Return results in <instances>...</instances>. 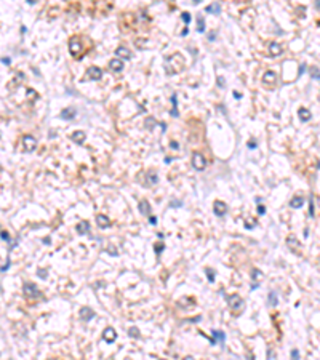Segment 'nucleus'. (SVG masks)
Returning <instances> with one entry per match:
<instances>
[{
	"label": "nucleus",
	"mask_w": 320,
	"mask_h": 360,
	"mask_svg": "<svg viewBox=\"0 0 320 360\" xmlns=\"http://www.w3.org/2000/svg\"><path fill=\"white\" fill-rule=\"evenodd\" d=\"M22 80H24V74L22 72H18V75H16V78H15V82H11V83H8V87L11 88L13 85H18V83H21Z\"/></svg>",
	"instance_id": "nucleus-29"
},
{
	"label": "nucleus",
	"mask_w": 320,
	"mask_h": 360,
	"mask_svg": "<svg viewBox=\"0 0 320 360\" xmlns=\"http://www.w3.org/2000/svg\"><path fill=\"white\" fill-rule=\"evenodd\" d=\"M291 357H293V358H298V357H299V352L296 351V349H295V351H291Z\"/></svg>",
	"instance_id": "nucleus-40"
},
{
	"label": "nucleus",
	"mask_w": 320,
	"mask_h": 360,
	"mask_svg": "<svg viewBox=\"0 0 320 360\" xmlns=\"http://www.w3.org/2000/svg\"><path fill=\"white\" fill-rule=\"evenodd\" d=\"M109 69H111V71H114V72H120V71H123V59H120V58H114V59H111V61H109Z\"/></svg>",
	"instance_id": "nucleus-11"
},
{
	"label": "nucleus",
	"mask_w": 320,
	"mask_h": 360,
	"mask_svg": "<svg viewBox=\"0 0 320 360\" xmlns=\"http://www.w3.org/2000/svg\"><path fill=\"white\" fill-rule=\"evenodd\" d=\"M115 54L119 56L120 59H131V56H133V53L128 48H125V47H119L115 50Z\"/></svg>",
	"instance_id": "nucleus-15"
},
{
	"label": "nucleus",
	"mask_w": 320,
	"mask_h": 360,
	"mask_svg": "<svg viewBox=\"0 0 320 360\" xmlns=\"http://www.w3.org/2000/svg\"><path fill=\"white\" fill-rule=\"evenodd\" d=\"M154 248H155V253H160V251H163V248H165V246L160 243V245H155Z\"/></svg>",
	"instance_id": "nucleus-38"
},
{
	"label": "nucleus",
	"mask_w": 320,
	"mask_h": 360,
	"mask_svg": "<svg viewBox=\"0 0 320 360\" xmlns=\"http://www.w3.org/2000/svg\"><path fill=\"white\" fill-rule=\"evenodd\" d=\"M181 19L186 22V24H189L190 22V13H187V11H184V13L181 15Z\"/></svg>",
	"instance_id": "nucleus-32"
},
{
	"label": "nucleus",
	"mask_w": 320,
	"mask_h": 360,
	"mask_svg": "<svg viewBox=\"0 0 320 360\" xmlns=\"http://www.w3.org/2000/svg\"><path fill=\"white\" fill-rule=\"evenodd\" d=\"M85 138H87V134L83 133L82 130H77V131H74V133L71 134V139H72L74 143H77V144H82L83 141H85Z\"/></svg>",
	"instance_id": "nucleus-16"
},
{
	"label": "nucleus",
	"mask_w": 320,
	"mask_h": 360,
	"mask_svg": "<svg viewBox=\"0 0 320 360\" xmlns=\"http://www.w3.org/2000/svg\"><path fill=\"white\" fill-rule=\"evenodd\" d=\"M69 50H71V54L74 58H80L82 53H83V47H82V42L78 37H72L71 42H69Z\"/></svg>",
	"instance_id": "nucleus-3"
},
{
	"label": "nucleus",
	"mask_w": 320,
	"mask_h": 360,
	"mask_svg": "<svg viewBox=\"0 0 320 360\" xmlns=\"http://www.w3.org/2000/svg\"><path fill=\"white\" fill-rule=\"evenodd\" d=\"M211 335H213L211 344H215L216 341H219V342H224V341H226V335H224L223 331H219V330H213V331H211Z\"/></svg>",
	"instance_id": "nucleus-17"
},
{
	"label": "nucleus",
	"mask_w": 320,
	"mask_h": 360,
	"mask_svg": "<svg viewBox=\"0 0 320 360\" xmlns=\"http://www.w3.org/2000/svg\"><path fill=\"white\" fill-rule=\"evenodd\" d=\"M37 0H27V3H35Z\"/></svg>",
	"instance_id": "nucleus-49"
},
{
	"label": "nucleus",
	"mask_w": 320,
	"mask_h": 360,
	"mask_svg": "<svg viewBox=\"0 0 320 360\" xmlns=\"http://www.w3.org/2000/svg\"><path fill=\"white\" fill-rule=\"evenodd\" d=\"M277 82V74L274 71H266L264 75H262V83L266 85H274Z\"/></svg>",
	"instance_id": "nucleus-10"
},
{
	"label": "nucleus",
	"mask_w": 320,
	"mask_h": 360,
	"mask_svg": "<svg viewBox=\"0 0 320 360\" xmlns=\"http://www.w3.org/2000/svg\"><path fill=\"white\" fill-rule=\"evenodd\" d=\"M226 211H227V205L221 200H215V203H213V213L216 216H224Z\"/></svg>",
	"instance_id": "nucleus-8"
},
{
	"label": "nucleus",
	"mask_w": 320,
	"mask_h": 360,
	"mask_svg": "<svg viewBox=\"0 0 320 360\" xmlns=\"http://www.w3.org/2000/svg\"><path fill=\"white\" fill-rule=\"evenodd\" d=\"M269 51H271L272 56H280V54L283 53V50H282V47H280V43L272 42L271 45H269Z\"/></svg>",
	"instance_id": "nucleus-18"
},
{
	"label": "nucleus",
	"mask_w": 320,
	"mask_h": 360,
	"mask_svg": "<svg viewBox=\"0 0 320 360\" xmlns=\"http://www.w3.org/2000/svg\"><path fill=\"white\" fill-rule=\"evenodd\" d=\"M309 216L314 218L315 216V211H314V197H311V206H309Z\"/></svg>",
	"instance_id": "nucleus-33"
},
{
	"label": "nucleus",
	"mask_w": 320,
	"mask_h": 360,
	"mask_svg": "<svg viewBox=\"0 0 320 360\" xmlns=\"http://www.w3.org/2000/svg\"><path fill=\"white\" fill-rule=\"evenodd\" d=\"M187 34H189V29H187V27H186V29H184V31L181 32V35H187Z\"/></svg>",
	"instance_id": "nucleus-48"
},
{
	"label": "nucleus",
	"mask_w": 320,
	"mask_h": 360,
	"mask_svg": "<svg viewBox=\"0 0 320 360\" xmlns=\"http://www.w3.org/2000/svg\"><path fill=\"white\" fill-rule=\"evenodd\" d=\"M170 147H171V149H178L179 146H178V143H170Z\"/></svg>",
	"instance_id": "nucleus-43"
},
{
	"label": "nucleus",
	"mask_w": 320,
	"mask_h": 360,
	"mask_svg": "<svg viewBox=\"0 0 320 360\" xmlns=\"http://www.w3.org/2000/svg\"><path fill=\"white\" fill-rule=\"evenodd\" d=\"M103 338H104V341L106 342H114L115 339H117V333H115V330L112 328V327H107L104 330V333H103Z\"/></svg>",
	"instance_id": "nucleus-12"
},
{
	"label": "nucleus",
	"mask_w": 320,
	"mask_h": 360,
	"mask_svg": "<svg viewBox=\"0 0 320 360\" xmlns=\"http://www.w3.org/2000/svg\"><path fill=\"white\" fill-rule=\"evenodd\" d=\"M75 114H77V111H75V107H66V109H63L61 111V119H64V120H72L75 117Z\"/></svg>",
	"instance_id": "nucleus-14"
},
{
	"label": "nucleus",
	"mask_w": 320,
	"mask_h": 360,
	"mask_svg": "<svg viewBox=\"0 0 320 360\" xmlns=\"http://www.w3.org/2000/svg\"><path fill=\"white\" fill-rule=\"evenodd\" d=\"M8 267H10V261H7V264H5V266H3L2 269H0V271H2V272H5V271H8Z\"/></svg>",
	"instance_id": "nucleus-42"
},
{
	"label": "nucleus",
	"mask_w": 320,
	"mask_h": 360,
	"mask_svg": "<svg viewBox=\"0 0 320 360\" xmlns=\"http://www.w3.org/2000/svg\"><path fill=\"white\" fill-rule=\"evenodd\" d=\"M149 223H150V224H157V219H155V216H150Z\"/></svg>",
	"instance_id": "nucleus-44"
},
{
	"label": "nucleus",
	"mask_w": 320,
	"mask_h": 360,
	"mask_svg": "<svg viewBox=\"0 0 320 360\" xmlns=\"http://www.w3.org/2000/svg\"><path fill=\"white\" fill-rule=\"evenodd\" d=\"M85 77L88 78V80H99V78L103 77V71H101V67L91 66V67H88V69H87Z\"/></svg>",
	"instance_id": "nucleus-6"
},
{
	"label": "nucleus",
	"mask_w": 320,
	"mask_h": 360,
	"mask_svg": "<svg viewBox=\"0 0 320 360\" xmlns=\"http://www.w3.org/2000/svg\"><path fill=\"white\" fill-rule=\"evenodd\" d=\"M35 147H37L35 138L31 136V134H24V136H22V150H24V152H32Z\"/></svg>",
	"instance_id": "nucleus-4"
},
{
	"label": "nucleus",
	"mask_w": 320,
	"mask_h": 360,
	"mask_svg": "<svg viewBox=\"0 0 320 360\" xmlns=\"http://www.w3.org/2000/svg\"><path fill=\"white\" fill-rule=\"evenodd\" d=\"M37 275H38L40 279H47L48 272H47V271H43V269H38V271H37Z\"/></svg>",
	"instance_id": "nucleus-35"
},
{
	"label": "nucleus",
	"mask_w": 320,
	"mask_h": 360,
	"mask_svg": "<svg viewBox=\"0 0 320 360\" xmlns=\"http://www.w3.org/2000/svg\"><path fill=\"white\" fill-rule=\"evenodd\" d=\"M258 213H259V215H264V213H266V206L264 205H258Z\"/></svg>",
	"instance_id": "nucleus-37"
},
{
	"label": "nucleus",
	"mask_w": 320,
	"mask_h": 360,
	"mask_svg": "<svg viewBox=\"0 0 320 360\" xmlns=\"http://www.w3.org/2000/svg\"><path fill=\"white\" fill-rule=\"evenodd\" d=\"M128 335H130V338H139V330L136 327H131L128 330Z\"/></svg>",
	"instance_id": "nucleus-31"
},
{
	"label": "nucleus",
	"mask_w": 320,
	"mask_h": 360,
	"mask_svg": "<svg viewBox=\"0 0 320 360\" xmlns=\"http://www.w3.org/2000/svg\"><path fill=\"white\" fill-rule=\"evenodd\" d=\"M226 299H227L229 309H231L234 314H240V312L245 309V301H243L239 295H229Z\"/></svg>",
	"instance_id": "nucleus-1"
},
{
	"label": "nucleus",
	"mask_w": 320,
	"mask_h": 360,
	"mask_svg": "<svg viewBox=\"0 0 320 360\" xmlns=\"http://www.w3.org/2000/svg\"><path fill=\"white\" fill-rule=\"evenodd\" d=\"M312 75H314V78H318V69H315L312 72Z\"/></svg>",
	"instance_id": "nucleus-45"
},
{
	"label": "nucleus",
	"mask_w": 320,
	"mask_h": 360,
	"mask_svg": "<svg viewBox=\"0 0 320 360\" xmlns=\"http://www.w3.org/2000/svg\"><path fill=\"white\" fill-rule=\"evenodd\" d=\"M147 176H149V184H157V183H159V178H157V175L154 171H149Z\"/></svg>",
	"instance_id": "nucleus-30"
},
{
	"label": "nucleus",
	"mask_w": 320,
	"mask_h": 360,
	"mask_svg": "<svg viewBox=\"0 0 320 360\" xmlns=\"http://www.w3.org/2000/svg\"><path fill=\"white\" fill-rule=\"evenodd\" d=\"M75 230L78 234H88V230H90V223L88 221H80L75 226Z\"/></svg>",
	"instance_id": "nucleus-20"
},
{
	"label": "nucleus",
	"mask_w": 320,
	"mask_h": 360,
	"mask_svg": "<svg viewBox=\"0 0 320 360\" xmlns=\"http://www.w3.org/2000/svg\"><path fill=\"white\" fill-rule=\"evenodd\" d=\"M287 245H288V248L293 253H298L301 250V242L298 240L296 235H288V237H287Z\"/></svg>",
	"instance_id": "nucleus-7"
},
{
	"label": "nucleus",
	"mask_w": 320,
	"mask_h": 360,
	"mask_svg": "<svg viewBox=\"0 0 320 360\" xmlns=\"http://www.w3.org/2000/svg\"><path fill=\"white\" fill-rule=\"evenodd\" d=\"M192 2H194V3H200V2H202V0H192Z\"/></svg>",
	"instance_id": "nucleus-50"
},
{
	"label": "nucleus",
	"mask_w": 320,
	"mask_h": 360,
	"mask_svg": "<svg viewBox=\"0 0 320 360\" xmlns=\"http://www.w3.org/2000/svg\"><path fill=\"white\" fill-rule=\"evenodd\" d=\"M205 274H206V277H208V282H215V277H216V272L213 271V269H210V267H206L205 269Z\"/></svg>",
	"instance_id": "nucleus-28"
},
{
	"label": "nucleus",
	"mask_w": 320,
	"mask_h": 360,
	"mask_svg": "<svg viewBox=\"0 0 320 360\" xmlns=\"http://www.w3.org/2000/svg\"><path fill=\"white\" fill-rule=\"evenodd\" d=\"M80 317L83 322H90L93 317H94V311L91 307H82L80 309Z\"/></svg>",
	"instance_id": "nucleus-13"
},
{
	"label": "nucleus",
	"mask_w": 320,
	"mask_h": 360,
	"mask_svg": "<svg viewBox=\"0 0 320 360\" xmlns=\"http://www.w3.org/2000/svg\"><path fill=\"white\" fill-rule=\"evenodd\" d=\"M138 208H139V211H141V215H144V216L150 215V205H149V203H147V202H146V200L139 202Z\"/></svg>",
	"instance_id": "nucleus-23"
},
{
	"label": "nucleus",
	"mask_w": 320,
	"mask_h": 360,
	"mask_svg": "<svg viewBox=\"0 0 320 360\" xmlns=\"http://www.w3.org/2000/svg\"><path fill=\"white\" fill-rule=\"evenodd\" d=\"M248 147L250 149H256V143H248Z\"/></svg>",
	"instance_id": "nucleus-46"
},
{
	"label": "nucleus",
	"mask_w": 320,
	"mask_h": 360,
	"mask_svg": "<svg viewBox=\"0 0 320 360\" xmlns=\"http://www.w3.org/2000/svg\"><path fill=\"white\" fill-rule=\"evenodd\" d=\"M171 206H181V203L179 202H171Z\"/></svg>",
	"instance_id": "nucleus-47"
},
{
	"label": "nucleus",
	"mask_w": 320,
	"mask_h": 360,
	"mask_svg": "<svg viewBox=\"0 0 320 360\" xmlns=\"http://www.w3.org/2000/svg\"><path fill=\"white\" fill-rule=\"evenodd\" d=\"M171 104H173L171 115H173V117H179V112H178V103H176V94H173V96H171Z\"/></svg>",
	"instance_id": "nucleus-27"
},
{
	"label": "nucleus",
	"mask_w": 320,
	"mask_h": 360,
	"mask_svg": "<svg viewBox=\"0 0 320 360\" xmlns=\"http://www.w3.org/2000/svg\"><path fill=\"white\" fill-rule=\"evenodd\" d=\"M302 205H304V199H302L301 195H295L293 199L290 200V206L291 208H301Z\"/></svg>",
	"instance_id": "nucleus-21"
},
{
	"label": "nucleus",
	"mask_w": 320,
	"mask_h": 360,
	"mask_svg": "<svg viewBox=\"0 0 320 360\" xmlns=\"http://www.w3.org/2000/svg\"><path fill=\"white\" fill-rule=\"evenodd\" d=\"M192 167L195 168V170H199V171L205 170L206 160H205V157L202 155L200 152H194V154H192Z\"/></svg>",
	"instance_id": "nucleus-5"
},
{
	"label": "nucleus",
	"mask_w": 320,
	"mask_h": 360,
	"mask_svg": "<svg viewBox=\"0 0 320 360\" xmlns=\"http://www.w3.org/2000/svg\"><path fill=\"white\" fill-rule=\"evenodd\" d=\"M298 114H299V119H301L302 122H309V120H311V117H312L311 111H309V109H306V107H301V109L298 111Z\"/></svg>",
	"instance_id": "nucleus-22"
},
{
	"label": "nucleus",
	"mask_w": 320,
	"mask_h": 360,
	"mask_svg": "<svg viewBox=\"0 0 320 360\" xmlns=\"http://www.w3.org/2000/svg\"><path fill=\"white\" fill-rule=\"evenodd\" d=\"M2 63H3L5 66H10V63H11V59H10V58H2Z\"/></svg>",
	"instance_id": "nucleus-39"
},
{
	"label": "nucleus",
	"mask_w": 320,
	"mask_h": 360,
	"mask_svg": "<svg viewBox=\"0 0 320 360\" xmlns=\"http://www.w3.org/2000/svg\"><path fill=\"white\" fill-rule=\"evenodd\" d=\"M0 237H2L5 242H7V243H10V235H8V232H3V230H0Z\"/></svg>",
	"instance_id": "nucleus-34"
},
{
	"label": "nucleus",
	"mask_w": 320,
	"mask_h": 360,
	"mask_svg": "<svg viewBox=\"0 0 320 360\" xmlns=\"http://www.w3.org/2000/svg\"><path fill=\"white\" fill-rule=\"evenodd\" d=\"M22 293L26 295V298H29V299H37V298H40V290L37 288L35 283L32 282H26L24 285H22Z\"/></svg>",
	"instance_id": "nucleus-2"
},
{
	"label": "nucleus",
	"mask_w": 320,
	"mask_h": 360,
	"mask_svg": "<svg viewBox=\"0 0 320 360\" xmlns=\"http://www.w3.org/2000/svg\"><path fill=\"white\" fill-rule=\"evenodd\" d=\"M107 253H111L112 256H117V250H115V246H114V245H109V246H107Z\"/></svg>",
	"instance_id": "nucleus-36"
},
{
	"label": "nucleus",
	"mask_w": 320,
	"mask_h": 360,
	"mask_svg": "<svg viewBox=\"0 0 320 360\" xmlns=\"http://www.w3.org/2000/svg\"><path fill=\"white\" fill-rule=\"evenodd\" d=\"M96 224H98L101 229H104V227H109L111 221H109V218H107V216H104V215H98V216H96Z\"/></svg>",
	"instance_id": "nucleus-19"
},
{
	"label": "nucleus",
	"mask_w": 320,
	"mask_h": 360,
	"mask_svg": "<svg viewBox=\"0 0 320 360\" xmlns=\"http://www.w3.org/2000/svg\"><path fill=\"white\" fill-rule=\"evenodd\" d=\"M279 304V298H277V293H274V291H271L269 293V306L271 307H275Z\"/></svg>",
	"instance_id": "nucleus-26"
},
{
	"label": "nucleus",
	"mask_w": 320,
	"mask_h": 360,
	"mask_svg": "<svg viewBox=\"0 0 320 360\" xmlns=\"http://www.w3.org/2000/svg\"><path fill=\"white\" fill-rule=\"evenodd\" d=\"M206 10V13H213V15H219L221 13V5L218 3V2H215V3H211V5H208V7L205 8Z\"/></svg>",
	"instance_id": "nucleus-24"
},
{
	"label": "nucleus",
	"mask_w": 320,
	"mask_h": 360,
	"mask_svg": "<svg viewBox=\"0 0 320 360\" xmlns=\"http://www.w3.org/2000/svg\"><path fill=\"white\" fill-rule=\"evenodd\" d=\"M197 32L199 34H202V32H205V19H203V16H197Z\"/></svg>",
	"instance_id": "nucleus-25"
},
{
	"label": "nucleus",
	"mask_w": 320,
	"mask_h": 360,
	"mask_svg": "<svg viewBox=\"0 0 320 360\" xmlns=\"http://www.w3.org/2000/svg\"><path fill=\"white\" fill-rule=\"evenodd\" d=\"M264 279V274H262L259 269H251V280H253V285H251V290H256L258 286H259V280H262Z\"/></svg>",
	"instance_id": "nucleus-9"
},
{
	"label": "nucleus",
	"mask_w": 320,
	"mask_h": 360,
	"mask_svg": "<svg viewBox=\"0 0 320 360\" xmlns=\"http://www.w3.org/2000/svg\"><path fill=\"white\" fill-rule=\"evenodd\" d=\"M274 355H275V352H274L272 349H269V352H267V358H274Z\"/></svg>",
	"instance_id": "nucleus-41"
}]
</instances>
